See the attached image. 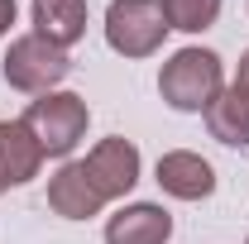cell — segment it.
I'll list each match as a JSON object with an SVG mask.
<instances>
[{
  "label": "cell",
  "instance_id": "6da1fadb",
  "mask_svg": "<svg viewBox=\"0 0 249 244\" xmlns=\"http://www.w3.org/2000/svg\"><path fill=\"white\" fill-rule=\"evenodd\" d=\"M158 91L173 110L187 115H206L211 101L225 91V77H220V58L211 48H178L173 58L163 62L158 72Z\"/></svg>",
  "mask_w": 249,
  "mask_h": 244
},
{
  "label": "cell",
  "instance_id": "7a4b0ae2",
  "mask_svg": "<svg viewBox=\"0 0 249 244\" xmlns=\"http://www.w3.org/2000/svg\"><path fill=\"white\" fill-rule=\"evenodd\" d=\"M19 120L29 124V134L38 139L43 158H67V153L82 144L91 110H87V101L77 91H48V96H38V101H29V110Z\"/></svg>",
  "mask_w": 249,
  "mask_h": 244
},
{
  "label": "cell",
  "instance_id": "3957f363",
  "mask_svg": "<svg viewBox=\"0 0 249 244\" xmlns=\"http://www.w3.org/2000/svg\"><path fill=\"white\" fill-rule=\"evenodd\" d=\"M163 34H168L163 0H110V10H106V43L120 58H149V53H158Z\"/></svg>",
  "mask_w": 249,
  "mask_h": 244
},
{
  "label": "cell",
  "instance_id": "277c9868",
  "mask_svg": "<svg viewBox=\"0 0 249 244\" xmlns=\"http://www.w3.org/2000/svg\"><path fill=\"white\" fill-rule=\"evenodd\" d=\"M0 72H5V82H10L15 91L48 96L62 77L72 72V58H67V48H53L48 38L24 34V38L10 43V53H5V62H0Z\"/></svg>",
  "mask_w": 249,
  "mask_h": 244
},
{
  "label": "cell",
  "instance_id": "5b68a950",
  "mask_svg": "<svg viewBox=\"0 0 249 244\" xmlns=\"http://www.w3.org/2000/svg\"><path fill=\"white\" fill-rule=\"evenodd\" d=\"M77 173H82V182L91 187V196L106 206V201H115L124 196L129 187L139 182V149L129 144V139H101L82 163H77Z\"/></svg>",
  "mask_w": 249,
  "mask_h": 244
},
{
  "label": "cell",
  "instance_id": "8992f818",
  "mask_svg": "<svg viewBox=\"0 0 249 244\" xmlns=\"http://www.w3.org/2000/svg\"><path fill=\"white\" fill-rule=\"evenodd\" d=\"M158 187L178 201H206L216 192V168L201 158V153H187V149H173L158 158Z\"/></svg>",
  "mask_w": 249,
  "mask_h": 244
},
{
  "label": "cell",
  "instance_id": "52a82bcc",
  "mask_svg": "<svg viewBox=\"0 0 249 244\" xmlns=\"http://www.w3.org/2000/svg\"><path fill=\"white\" fill-rule=\"evenodd\" d=\"M38 168H43V149L29 134V124L24 120H0V182H5V192L38 177Z\"/></svg>",
  "mask_w": 249,
  "mask_h": 244
},
{
  "label": "cell",
  "instance_id": "ba28073f",
  "mask_svg": "<svg viewBox=\"0 0 249 244\" xmlns=\"http://www.w3.org/2000/svg\"><path fill=\"white\" fill-rule=\"evenodd\" d=\"M173 240V215L154 201H134L120 215H110L106 244H168Z\"/></svg>",
  "mask_w": 249,
  "mask_h": 244
},
{
  "label": "cell",
  "instance_id": "9c48e42d",
  "mask_svg": "<svg viewBox=\"0 0 249 244\" xmlns=\"http://www.w3.org/2000/svg\"><path fill=\"white\" fill-rule=\"evenodd\" d=\"M34 34L53 48H72L87 34V0H34Z\"/></svg>",
  "mask_w": 249,
  "mask_h": 244
},
{
  "label": "cell",
  "instance_id": "30bf717a",
  "mask_svg": "<svg viewBox=\"0 0 249 244\" xmlns=\"http://www.w3.org/2000/svg\"><path fill=\"white\" fill-rule=\"evenodd\" d=\"M206 129H211V139H220V144L245 149L249 144V96L240 91V87L220 91L216 101H211V110H206Z\"/></svg>",
  "mask_w": 249,
  "mask_h": 244
},
{
  "label": "cell",
  "instance_id": "8fae6325",
  "mask_svg": "<svg viewBox=\"0 0 249 244\" xmlns=\"http://www.w3.org/2000/svg\"><path fill=\"white\" fill-rule=\"evenodd\" d=\"M163 15H168V29L201 34L220 19V0H163Z\"/></svg>",
  "mask_w": 249,
  "mask_h": 244
},
{
  "label": "cell",
  "instance_id": "7c38bea8",
  "mask_svg": "<svg viewBox=\"0 0 249 244\" xmlns=\"http://www.w3.org/2000/svg\"><path fill=\"white\" fill-rule=\"evenodd\" d=\"M15 24V0H0V34H10Z\"/></svg>",
  "mask_w": 249,
  "mask_h": 244
},
{
  "label": "cell",
  "instance_id": "4fadbf2b",
  "mask_svg": "<svg viewBox=\"0 0 249 244\" xmlns=\"http://www.w3.org/2000/svg\"><path fill=\"white\" fill-rule=\"evenodd\" d=\"M235 87L249 96V48H245V58H240V77H235Z\"/></svg>",
  "mask_w": 249,
  "mask_h": 244
},
{
  "label": "cell",
  "instance_id": "5bb4252c",
  "mask_svg": "<svg viewBox=\"0 0 249 244\" xmlns=\"http://www.w3.org/2000/svg\"><path fill=\"white\" fill-rule=\"evenodd\" d=\"M0 192H5V182H0Z\"/></svg>",
  "mask_w": 249,
  "mask_h": 244
}]
</instances>
